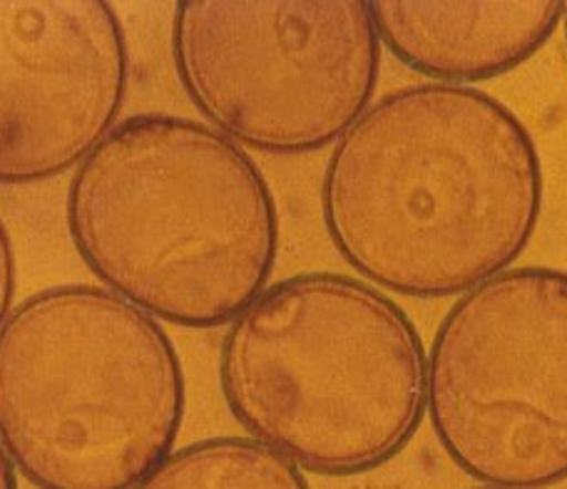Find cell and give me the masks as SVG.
Wrapping results in <instances>:
<instances>
[{
	"mask_svg": "<svg viewBox=\"0 0 567 489\" xmlns=\"http://www.w3.org/2000/svg\"><path fill=\"white\" fill-rule=\"evenodd\" d=\"M543 209L533 135L501 100L425 83L369 105L333 145L321 217L349 267L411 299L508 271Z\"/></svg>",
	"mask_w": 567,
	"mask_h": 489,
	"instance_id": "1",
	"label": "cell"
},
{
	"mask_svg": "<svg viewBox=\"0 0 567 489\" xmlns=\"http://www.w3.org/2000/svg\"><path fill=\"white\" fill-rule=\"evenodd\" d=\"M73 247L103 289L182 329H217L269 287L279 211L265 171L205 122L133 115L68 187Z\"/></svg>",
	"mask_w": 567,
	"mask_h": 489,
	"instance_id": "2",
	"label": "cell"
},
{
	"mask_svg": "<svg viewBox=\"0 0 567 489\" xmlns=\"http://www.w3.org/2000/svg\"><path fill=\"white\" fill-rule=\"evenodd\" d=\"M219 388L251 440L301 472L351 477L386 465L419 433L429 355L409 313L377 287L297 273L229 323Z\"/></svg>",
	"mask_w": 567,
	"mask_h": 489,
	"instance_id": "3",
	"label": "cell"
},
{
	"mask_svg": "<svg viewBox=\"0 0 567 489\" xmlns=\"http://www.w3.org/2000/svg\"><path fill=\"white\" fill-rule=\"evenodd\" d=\"M187 385L155 315L70 283L0 329V443L38 489H133L175 450Z\"/></svg>",
	"mask_w": 567,
	"mask_h": 489,
	"instance_id": "4",
	"label": "cell"
},
{
	"mask_svg": "<svg viewBox=\"0 0 567 489\" xmlns=\"http://www.w3.org/2000/svg\"><path fill=\"white\" fill-rule=\"evenodd\" d=\"M169 48L209 127L267 155L337 145L369 110L381 73L363 0L177 3Z\"/></svg>",
	"mask_w": 567,
	"mask_h": 489,
	"instance_id": "5",
	"label": "cell"
},
{
	"mask_svg": "<svg viewBox=\"0 0 567 489\" xmlns=\"http://www.w3.org/2000/svg\"><path fill=\"white\" fill-rule=\"evenodd\" d=\"M425 410L473 480H567V273L518 267L465 291L433 335Z\"/></svg>",
	"mask_w": 567,
	"mask_h": 489,
	"instance_id": "6",
	"label": "cell"
},
{
	"mask_svg": "<svg viewBox=\"0 0 567 489\" xmlns=\"http://www.w3.org/2000/svg\"><path fill=\"white\" fill-rule=\"evenodd\" d=\"M130 53L105 0H0V185L78 167L125 107Z\"/></svg>",
	"mask_w": 567,
	"mask_h": 489,
	"instance_id": "7",
	"label": "cell"
},
{
	"mask_svg": "<svg viewBox=\"0 0 567 489\" xmlns=\"http://www.w3.org/2000/svg\"><path fill=\"white\" fill-rule=\"evenodd\" d=\"M371 13L381 45L403 65L443 85H463L505 75L530 60L563 23L565 3L379 0Z\"/></svg>",
	"mask_w": 567,
	"mask_h": 489,
	"instance_id": "8",
	"label": "cell"
},
{
	"mask_svg": "<svg viewBox=\"0 0 567 489\" xmlns=\"http://www.w3.org/2000/svg\"><path fill=\"white\" fill-rule=\"evenodd\" d=\"M133 489H311L287 457L251 437H209L172 450Z\"/></svg>",
	"mask_w": 567,
	"mask_h": 489,
	"instance_id": "9",
	"label": "cell"
},
{
	"mask_svg": "<svg viewBox=\"0 0 567 489\" xmlns=\"http://www.w3.org/2000/svg\"><path fill=\"white\" fill-rule=\"evenodd\" d=\"M16 299V249L10 241V233L0 219V329L13 311Z\"/></svg>",
	"mask_w": 567,
	"mask_h": 489,
	"instance_id": "10",
	"label": "cell"
},
{
	"mask_svg": "<svg viewBox=\"0 0 567 489\" xmlns=\"http://www.w3.org/2000/svg\"><path fill=\"white\" fill-rule=\"evenodd\" d=\"M0 489H18L16 465L10 460L6 445L0 443Z\"/></svg>",
	"mask_w": 567,
	"mask_h": 489,
	"instance_id": "11",
	"label": "cell"
},
{
	"mask_svg": "<svg viewBox=\"0 0 567 489\" xmlns=\"http://www.w3.org/2000/svg\"><path fill=\"white\" fill-rule=\"evenodd\" d=\"M563 28H565V48H567V3H565V18H563Z\"/></svg>",
	"mask_w": 567,
	"mask_h": 489,
	"instance_id": "12",
	"label": "cell"
},
{
	"mask_svg": "<svg viewBox=\"0 0 567 489\" xmlns=\"http://www.w3.org/2000/svg\"><path fill=\"white\" fill-rule=\"evenodd\" d=\"M471 489H511V487H488V485H483V487H471Z\"/></svg>",
	"mask_w": 567,
	"mask_h": 489,
	"instance_id": "13",
	"label": "cell"
}]
</instances>
